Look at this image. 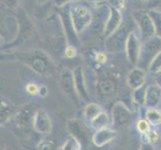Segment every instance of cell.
<instances>
[{
    "mask_svg": "<svg viewBox=\"0 0 161 150\" xmlns=\"http://www.w3.org/2000/svg\"><path fill=\"white\" fill-rule=\"evenodd\" d=\"M74 81H75V88H76V92L77 94L84 98H88V92L85 86V82H84V76H83V71L81 67H77L74 70Z\"/></svg>",
    "mask_w": 161,
    "mask_h": 150,
    "instance_id": "16",
    "label": "cell"
},
{
    "mask_svg": "<svg viewBox=\"0 0 161 150\" xmlns=\"http://www.w3.org/2000/svg\"><path fill=\"white\" fill-rule=\"evenodd\" d=\"M141 150H153V149L149 145H147V144H144V145H142V147H141Z\"/></svg>",
    "mask_w": 161,
    "mask_h": 150,
    "instance_id": "36",
    "label": "cell"
},
{
    "mask_svg": "<svg viewBox=\"0 0 161 150\" xmlns=\"http://www.w3.org/2000/svg\"><path fill=\"white\" fill-rule=\"evenodd\" d=\"M121 20H122V17L120 14V10L110 6V15L106 22V25H105L103 35L106 38L112 35L113 33L119 28V26L122 24Z\"/></svg>",
    "mask_w": 161,
    "mask_h": 150,
    "instance_id": "12",
    "label": "cell"
},
{
    "mask_svg": "<svg viewBox=\"0 0 161 150\" xmlns=\"http://www.w3.org/2000/svg\"><path fill=\"white\" fill-rule=\"evenodd\" d=\"M145 97H146V89L144 87H140L136 89L134 93V99L137 103H145Z\"/></svg>",
    "mask_w": 161,
    "mask_h": 150,
    "instance_id": "26",
    "label": "cell"
},
{
    "mask_svg": "<svg viewBox=\"0 0 161 150\" xmlns=\"http://www.w3.org/2000/svg\"><path fill=\"white\" fill-rule=\"evenodd\" d=\"M59 83L64 93L72 99L76 98V88L74 81V74L69 69H63L59 74Z\"/></svg>",
    "mask_w": 161,
    "mask_h": 150,
    "instance_id": "11",
    "label": "cell"
},
{
    "mask_svg": "<svg viewBox=\"0 0 161 150\" xmlns=\"http://www.w3.org/2000/svg\"><path fill=\"white\" fill-rule=\"evenodd\" d=\"M37 1L39 2V3H44V2H46L47 0H37Z\"/></svg>",
    "mask_w": 161,
    "mask_h": 150,
    "instance_id": "38",
    "label": "cell"
},
{
    "mask_svg": "<svg viewBox=\"0 0 161 150\" xmlns=\"http://www.w3.org/2000/svg\"><path fill=\"white\" fill-rule=\"evenodd\" d=\"M110 15V6L109 5H99L94 11H92V23L90 28L93 33H103L106 22Z\"/></svg>",
    "mask_w": 161,
    "mask_h": 150,
    "instance_id": "6",
    "label": "cell"
},
{
    "mask_svg": "<svg viewBox=\"0 0 161 150\" xmlns=\"http://www.w3.org/2000/svg\"><path fill=\"white\" fill-rule=\"evenodd\" d=\"M125 48H126V53L128 60L132 64H137L138 59H139L141 46H140V40L137 37L135 31H132L129 34L126 41Z\"/></svg>",
    "mask_w": 161,
    "mask_h": 150,
    "instance_id": "9",
    "label": "cell"
},
{
    "mask_svg": "<svg viewBox=\"0 0 161 150\" xmlns=\"http://www.w3.org/2000/svg\"><path fill=\"white\" fill-rule=\"evenodd\" d=\"M69 15L76 33L84 31L92 23V11L85 5H76L69 9Z\"/></svg>",
    "mask_w": 161,
    "mask_h": 150,
    "instance_id": "3",
    "label": "cell"
},
{
    "mask_svg": "<svg viewBox=\"0 0 161 150\" xmlns=\"http://www.w3.org/2000/svg\"><path fill=\"white\" fill-rule=\"evenodd\" d=\"M149 15L153 21L154 28H155V35L161 38V12L157 10H150Z\"/></svg>",
    "mask_w": 161,
    "mask_h": 150,
    "instance_id": "19",
    "label": "cell"
},
{
    "mask_svg": "<svg viewBox=\"0 0 161 150\" xmlns=\"http://www.w3.org/2000/svg\"><path fill=\"white\" fill-rule=\"evenodd\" d=\"M136 1H139V2H145L146 0H136Z\"/></svg>",
    "mask_w": 161,
    "mask_h": 150,
    "instance_id": "39",
    "label": "cell"
},
{
    "mask_svg": "<svg viewBox=\"0 0 161 150\" xmlns=\"http://www.w3.org/2000/svg\"><path fill=\"white\" fill-rule=\"evenodd\" d=\"M1 2L5 5V6H7L8 8L14 9L18 6L19 0H1Z\"/></svg>",
    "mask_w": 161,
    "mask_h": 150,
    "instance_id": "30",
    "label": "cell"
},
{
    "mask_svg": "<svg viewBox=\"0 0 161 150\" xmlns=\"http://www.w3.org/2000/svg\"><path fill=\"white\" fill-rule=\"evenodd\" d=\"M137 128L138 130H139L140 132L142 133H145V132H148L149 130V124H148V122L146 120H140L139 122H138V124H137Z\"/></svg>",
    "mask_w": 161,
    "mask_h": 150,
    "instance_id": "29",
    "label": "cell"
},
{
    "mask_svg": "<svg viewBox=\"0 0 161 150\" xmlns=\"http://www.w3.org/2000/svg\"><path fill=\"white\" fill-rule=\"evenodd\" d=\"M27 91H28L30 94H33V95H34V94H36L37 92H39V88L34 84H29L27 86Z\"/></svg>",
    "mask_w": 161,
    "mask_h": 150,
    "instance_id": "32",
    "label": "cell"
},
{
    "mask_svg": "<svg viewBox=\"0 0 161 150\" xmlns=\"http://www.w3.org/2000/svg\"><path fill=\"white\" fill-rule=\"evenodd\" d=\"M33 127L39 133H49L51 131V120L43 110H37L33 121Z\"/></svg>",
    "mask_w": 161,
    "mask_h": 150,
    "instance_id": "13",
    "label": "cell"
},
{
    "mask_svg": "<svg viewBox=\"0 0 161 150\" xmlns=\"http://www.w3.org/2000/svg\"><path fill=\"white\" fill-rule=\"evenodd\" d=\"M100 113H101V108H100V106H98L97 104H94V103H91L89 105H87V107L85 108V111H84L85 117L87 119L91 120V121L94 118H96Z\"/></svg>",
    "mask_w": 161,
    "mask_h": 150,
    "instance_id": "20",
    "label": "cell"
},
{
    "mask_svg": "<svg viewBox=\"0 0 161 150\" xmlns=\"http://www.w3.org/2000/svg\"><path fill=\"white\" fill-rule=\"evenodd\" d=\"M67 128L69 132L76 138L81 144V146H86L90 139V133L87 127L79 120H70L67 123Z\"/></svg>",
    "mask_w": 161,
    "mask_h": 150,
    "instance_id": "8",
    "label": "cell"
},
{
    "mask_svg": "<svg viewBox=\"0 0 161 150\" xmlns=\"http://www.w3.org/2000/svg\"><path fill=\"white\" fill-rule=\"evenodd\" d=\"M96 59H97L98 62H100V63H104L105 61H106L107 57H106V55H105L104 53H98V55H97Z\"/></svg>",
    "mask_w": 161,
    "mask_h": 150,
    "instance_id": "34",
    "label": "cell"
},
{
    "mask_svg": "<svg viewBox=\"0 0 161 150\" xmlns=\"http://www.w3.org/2000/svg\"><path fill=\"white\" fill-rule=\"evenodd\" d=\"M149 70L152 74H157L161 71V52L153 59L150 66H149Z\"/></svg>",
    "mask_w": 161,
    "mask_h": 150,
    "instance_id": "25",
    "label": "cell"
},
{
    "mask_svg": "<svg viewBox=\"0 0 161 150\" xmlns=\"http://www.w3.org/2000/svg\"><path fill=\"white\" fill-rule=\"evenodd\" d=\"M37 111L35 110V106L32 104L23 105L16 113V123L19 127H28L33 124L34 117Z\"/></svg>",
    "mask_w": 161,
    "mask_h": 150,
    "instance_id": "10",
    "label": "cell"
},
{
    "mask_svg": "<svg viewBox=\"0 0 161 150\" xmlns=\"http://www.w3.org/2000/svg\"><path fill=\"white\" fill-rule=\"evenodd\" d=\"M134 22H136L137 28L139 30L141 37L144 40H148L155 36V28L153 21L149 15V12L146 11H138L133 15Z\"/></svg>",
    "mask_w": 161,
    "mask_h": 150,
    "instance_id": "5",
    "label": "cell"
},
{
    "mask_svg": "<svg viewBox=\"0 0 161 150\" xmlns=\"http://www.w3.org/2000/svg\"><path fill=\"white\" fill-rule=\"evenodd\" d=\"M149 139H150L151 142H156L159 140V135L156 132H151L150 134H149Z\"/></svg>",
    "mask_w": 161,
    "mask_h": 150,
    "instance_id": "33",
    "label": "cell"
},
{
    "mask_svg": "<svg viewBox=\"0 0 161 150\" xmlns=\"http://www.w3.org/2000/svg\"><path fill=\"white\" fill-rule=\"evenodd\" d=\"M113 124L117 128H126L131 123V113L123 104L118 102L112 109Z\"/></svg>",
    "mask_w": 161,
    "mask_h": 150,
    "instance_id": "7",
    "label": "cell"
},
{
    "mask_svg": "<svg viewBox=\"0 0 161 150\" xmlns=\"http://www.w3.org/2000/svg\"><path fill=\"white\" fill-rule=\"evenodd\" d=\"M108 5L111 7H114L116 9H122L124 6V0H107Z\"/></svg>",
    "mask_w": 161,
    "mask_h": 150,
    "instance_id": "28",
    "label": "cell"
},
{
    "mask_svg": "<svg viewBox=\"0 0 161 150\" xmlns=\"http://www.w3.org/2000/svg\"><path fill=\"white\" fill-rule=\"evenodd\" d=\"M18 59L26 65H28L32 70L42 75L51 73L53 70V64L51 60L45 53L39 51V50L19 53Z\"/></svg>",
    "mask_w": 161,
    "mask_h": 150,
    "instance_id": "1",
    "label": "cell"
},
{
    "mask_svg": "<svg viewBox=\"0 0 161 150\" xmlns=\"http://www.w3.org/2000/svg\"><path fill=\"white\" fill-rule=\"evenodd\" d=\"M115 137V132L110 129H100L95 135L93 136L92 140L97 146H101L103 144L109 142Z\"/></svg>",
    "mask_w": 161,
    "mask_h": 150,
    "instance_id": "18",
    "label": "cell"
},
{
    "mask_svg": "<svg viewBox=\"0 0 161 150\" xmlns=\"http://www.w3.org/2000/svg\"><path fill=\"white\" fill-rule=\"evenodd\" d=\"M70 1H75V0H54V2L56 3L57 5H63L65 3H67V2H70Z\"/></svg>",
    "mask_w": 161,
    "mask_h": 150,
    "instance_id": "35",
    "label": "cell"
},
{
    "mask_svg": "<svg viewBox=\"0 0 161 150\" xmlns=\"http://www.w3.org/2000/svg\"><path fill=\"white\" fill-rule=\"evenodd\" d=\"M81 144L74 137H70L67 141H65L62 150H80Z\"/></svg>",
    "mask_w": 161,
    "mask_h": 150,
    "instance_id": "24",
    "label": "cell"
},
{
    "mask_svg": "<svg viewBox=\"0 0 161 150\" xmlns=\"http://www.w3.org/2000/svg\"><path fill=\"white\" fill-rule=\"evenodd\" d=\"M127 81H128V85L131 88H134V89H138V88L142 87L144 84V81H145V73H144V70L140 68L133 69L129 73Z\"/></svg>",
    "mask_w": 161,
    "mask_h": 150,
    "instance_id": "15",
    "label": "cell"
},
{
    "mask_svg": "<svg viewBox=\"0 0 161 150\" xmlns=\"http://www.w3.org/2000/svg\"><path fill=\"white\" fill-rule=\"evenodd\" d=\"M132 24L129 22L122 23L119 28L112 35L109 36L106 40V48L110 52H118L126 45L127 38L133 31L131 30Z\"/></svg>",
    "mask_w": 161,
    "mask_h": 150,
    "instance_id": "4",
    "label": "cell"
},
{
    "mask_svg": "<svg viewBox=\"0 0 161 150\" xmlns=\"http://www.w3.org/2000/svg\"><path fill=\"white\" fill-rule=\"evenodd\" d=\"M161 52V38L158 36H153L150 39L145 41L141 46L139 59H138L137 65L140 69L144 70L149 68L153 59Z\"/></svg>",
    "mask_w": 161,
    "mask_h": 150,
    "instance_id": "2",
    "label": "cell"
},
{
    "mask_svg": "<svg viewBox=\"0 0 161 150\" xmlns=\"http://www.w3.org/2000/svg\"><path fill=\"white\" fill-rule=\"evenodd\" d=\"M161 99V88L157 85H151L146 89L145 104L148 106H155Z\"/></svg>",
    "mask_w": 161,
    "mask_h": 150,
    "instance_id": "17",
    "label": "cell"
},
{
    "mask_svg": "<svg viewBox=\"0 0 161 150\" xmlns=\"http://www.w3.org/2000/svg\"><path fill=\"white\" fill-rule=\"evenodd\" d=\"M75 53H76V50H75L74 46H72V45L68 46L67 48H66V50H65V54H66V56H67V57H73V56H75Z\"/></svg>",
    "mask_w": 161,
    "mask_h": 150,
    "instance_id": "31",
    "label": "cell"
},
{
    "mask_svg": "<svg viewBox=\"0 0 161 150\" xmlns=\"http://www.w3.org/2000/svg\"><path fill=\"white\" fill-rule=\"evenodd\" d=\"M13 107L9 105L7 102H1V123H5L11 116L13 115Z\"/></svg>",
    "mask_w": 161,
    "mask_h": 150,
    "instance_id": "22",
    "label": "cell"
},
{
    "mask_svg": "<svg viewBox=\"0 0 161 150\" xmlns=\"http://www.w3.org/2000/svg\"><path fill=\"white\" fill-rule=\"evenodd\" d=\"M90 2H93V3H100L102 1H104V0H89Z\"/></svg>",
    "mask_w": 161,
    "mask_h": 150,
    "instance_id": "37",
    "label": "cell"
},
{
    "mask_svg": "<svg viewBox=\"0 0 161 150\" xmlns=\"http://www.w3.org/2000/svg\"><path fill=\"white\" fill-rule=\"evenodd\" d=\"M38 150H55V143L50 139H45L40 143Z\"/></svg>",
    "mask_w": 161,
    "mask_h": 150,
    "instance_id": "27",
    "label": "cell"
},
{
    "mask_svg": "<svg viewBox=\"0 0 161 150\" xmlns=\"http://www.w3.org/2000/svg\"><path fill=\"white\" fill-rule=\"evenodd\" d=\"M147 119L153 124L161 123V112H159L156 109H149L146 113Z\"/></svg>",
    "mask_w": 161,
    "mask_h": 150,
    "instance_id": "23",
    "label": "cell"
},
{
    "mask_svg": "<svg viewBox=\"0 0 161 150\" xmlns=\"http://www.w3.org/2000/svg\"><path fill=\"white\" fill-rule=\"evenodd\" d=\"M108 122H109V118L107 114L105 113H100L96 118H94L91 123H92V126L94 128L96 129H102L104 127H106L108 125Z\"/></svg>",
    "mask_w": 161,
    "mask_h": 150,
    "instance_id": "21",
    "label": "cell"
},
{
    "mask_svg": "<svg viewBox=\"0 0 161 150\" xmlns=\"http://www.w3.org/2000/svg\"><path fill=\"white\" fill-rule=\"evenodd\" d=\"M117 89V83L112 77H105L97 82V91L101 95H112Z\"/></svg>",
    "mask_w": 161,
    "mask_h": 150,
    "instance_id": "14",
    "label": "cell"
}]
</instances>
